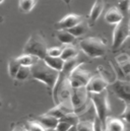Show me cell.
Listing matches in <instances>:
<instances>
[{
    "label": "cell",
    "instance_id": "6da1fadb",
    "mask_svg": "<svg viewBox=\"0 0 130 131\" xmlns=\"http://www.w3.org/2000/svg\"><path fill=\"white\" fill-rule=\"evenodd\" d=\"M59 72L50 68L43 60H38L34 65L31 67V76L32 78L39 80L40 82H43L48 89L51 91L53 90L57 78H58Z\"/></svg>",
    "mask_w": 130,
    "mask_h": 131
},
{
    "label": "cell",
    "instance_id": "7a4b0ae2",
    "mask_svg": "<svg viewBox=\"0 0 130 131\" xmlns=\"http://www.w3.org/2000/svg\"><path fill=\"white\" fill-rule=\"evenodd\" d=\"M89 98L91 104L93 105L98 119L102 122L105 127L106 119L110 114V103H109V95L107 90L98 94H89Z\"/></svg>",
    "mask_w": 130,
    "mask_h": 131
},
{
    "label": "cell",
    "instance_id": "3957f363",
    "mask_svg": "<svg viewBox=\"0 0 130 131\" xmlns=\"http://www.w3.org/2000/svg\"><path fill=\"white\" fill-rule=\"evenodd\" d=\"M79 48L81 51L91 58H100L106 55L107 45L106 43L96 37L84 38L79 42Z\"/></svg>",
    "mask_w": 130,
    "mask_h": 131
},
{
    "label": "cell",
    "instance_id": "277c9868",
    "mask_svg": "<svg viewBox=\"0 0 130 131\" xmlns=\"http://www.w3.org/2000/svg\"><path fill=\"white\" fill-rule=\"evenodd\" d=\"M47 49L48 48L46 42L42 35L35 33L31 35V37L27 41L24 48V53L32 55L38 59L43 60L47 56Z\"/></svg>",
    "mask_w": 130,
    "mask_h": 131
},
{
    "label": "cell",
    "instance_id": "5b68a950",
    "mask_svg": "<svg viewBox=\"0 0 130 131\" xmlns=\"http://www.w3.org/2000/svg\"><path fill=\"white\" fill-rule=\"evenodd\" d=\"M130 34L129 24L127 20H125L124 18L118 23L114 29L113 32V49L117 50L119 49L124 43L125 41L128 39Z\"/></svg>",
    "mask_w": 130,
    "mask_h": 131
},
{
    "label": "cell",
    "instance_id": "8992f818",
    "mask_svg": "<svg viewBox=\"0 0 130 131\" xmlns=\"http://www.w3.org/2000/svg\"><path fill=\"white\" fill-rule=\"evenodd\" d=\"M81 64L74 67L72 69V71L70 72V74H69L68 79H69V83H70L72 89L85 86L88 81L90 80V78L92 76V74L89 71L81 68Z\"/></svg>",
    "mask_w": 130,
    "mask_h": 131
},
{
    "label": "cell",
    "instance_id": "52a82bcc",
    "mask_svg": "<svg viewBox=\"0 0 130 131\" xmlns=\"http://www.w3.org/2000/svg\"><path fill=\"white\" fill-rule=\"evenodd\" d=\"M109 85V82L103 78L100 74L97 75H92L90 80L88 81L85 89L89 94H98L103 91H106Z\"/></svg>",
    "mask_w": 130,
    "mask_h": 131
},
{
    "label": "cell",
    "instance_id": "ba28073f",
    "mask_svg": "<svg viewBox=\"0 0 130 131\" xmlns=\"http://www.w3.org/2000/svg\"><path fill=\"white\" fill-rule=\"evenodd\" d=\"M112 90L114 94L125 103H129L130 97V86L128 80H122V79H116L113 83H111Z\"/></svg>",
    "mask_w": 130,
    "mask_h": 131
},
{
    "label": "cell",
    "instance_id": "9c48e42d",
    "mask_svg": "<svg viewBox=\"0 0 130 131\" xmlns=\"http://www.w3.org/2000/svg\"><path fill=\"white\" fill-rule=\"evenodd\" d=\"M73 111H74V109H73L70 101L68 100V101H63L61 103H58L57 105H55L54 108H52L51 110L46 112V114L51 115V116H53V117H55L59 120L60 118H62L66 114L71 113Z\"/></svg>",
    "mask_w": 130,
    "mask_h": 131
},
{
    "label": "cell",
    "instance_id": "30bf717a",
    "mask_svg": "<svg viewBox=\"0 0 130 131\" xmlns=\"http://www.w3.org/2000/svg\"><path fill=\"white\" fill-rule=\"evenodd\" d=\"M81 20H83V17L81 15H78L75 13H70V14H67L64 17H62L56 24V28H57V30H69L72 27H74L75 25H77L78 23H80Z\"/></svg>",
    "mask_w": 130,
    "mask_h": 131
},
{
    "label": "cell",
    "instance_id": "8fae6325",
    "mask_svg": "<svg viewBox=\"0 0 130 131\" xmlns=\"http://www.w3.org/2000/svg\"><path fill=\"white\" fill-rule=\"evenodd\" d=\"M106 131H126V123L120 118L108 117L105 122Z\"/></svg>",
    "mask_w": 130,
    "mask_h": 131
},
{
    "label": "cell",
    "instance_id": "7c38bea8",
    "mask_svg": "<svg viewBox=\"0 0 130 131\" xmlns=\"http://www.w3.org/2000/svg\"><path fill=\"white\" fill-rule=\"evenodd\" d=\"M124 18V14L118 7H111L105 14V20L110 25H117Z\"/></svg>",
    "mask_w": 130,
    "mask_h": 131
},
{
    "label": "cell",
    "instance_id": "4fadbf2b",
    "mask_svg": "<svg viewBox=\"0 0 130 131\" xmlns=\"http://www.w3.org/2000/svg\"><path fill=\"white\" fill-rule=\"evenodd\" d=\"M38 122L45 128V129H53L56 127L57 123H58V119L51 116V115H48V114H43V115H40L38 117Z\"/></svg>",
    "mask_w": 130,
    "mask_h": 131
},
{
    "label": "cell",
    "instance_id": "5bb4252c",
    "mask_svg": "<svg viewBox=\"0 0 130 131\" xmlns=\"http://www.w3.org/2000/svg\"><path fill=\"white\" fill-rule=\"evenodd\" d=\"M78 53H79L78 49L75 46H72L71 44H69V45H65L63 48H61V55H60V57L64 61H68V60L76 58Z\"/></svg>",
    "mask_w": 130,
    "mask_h": 131
},
{
    "label": "cell",
    "instance_id": "9a60e30c",
    "mask_svg": "<svg viewBox=\"0 0 130 131\" xmlns=\"http://www.w3.org/2000/svg\"><path fill=\"white\" fill-rule=\"evenodd\" d=\"M43 61L46 63V65H48L50 68L56 70V71H61L63 66H64L65 61L61 57H50V56H46Z\"/></svg>",
    "mask_w": 130,
    "mask_h": 131
},
{
    "label": "cell",
    "instance_id": "2e32d148",
    "mask_svg": "<svg viewBox=\"0 0 130 131\" xmlns=\"http://www.w3.org/2000/svg\"><path fill=\"white\" fill-rule=\"evenodd\" d=\"M104 7H105L104 0H96L95 1L94 5L91 9V12H90V20L92 23H95L100 17V15L102 14V12L104 10Z\"/></svg>",
    "mask_w": 130,
    "mask_h": 131
},
{
    "label": "cell",
    "instance_id": "e0dca14e",
    "mask_svg": "<svg viewBox=\"0 0 130 131\" xmlns=\"http://www.w3.org/2000/svg\"><path fill=\"white\" fill-rule=\"evenodd\" d=\"M66 31H68L75 38H78V37H81L86 34V32L89 31V24L85 20H81L80 23H78L77 25H75L74 27H72L71 29L66 30Z\"/></svg>",
    "mask_w": 130,
    "mask_h": 131
},
{
    "label": "cell",
    "instance_id": "ac0fdd59",
    "mask_svg": "<svg viewBox=\"0 0 130 131\" xmlns=\"http://www.w3.org/2000/svg\"><path fill=\"white\" fill-rule=\"evenodd\" d=\"M56 38L58 39V41L64 45H69V44H72L74 41H75V37L73 35L69 33L68 31L66 30H57V33H56Z\"/></svg>",
    "mask_w": 130,
    "mask_h": 131
},
{
    "label": "cell",
    "instance_id": "d6986e66",
    "mask_svg": "<svg viewBox=\"0 0 130 131\" xmlns=\"http://www.w3.org/2000/svg\"><path fill=\"white\" fill-rule=\"evenodd\" d=\"M16 60H17V62L19 63L20 66H24V67H32L39 59H38L37 57L32 56V55L24 53L23 55L18 56V57L16 58Z\"/></svg>",
    "mask_w": 130,
    "mask_h": 131
},
{
    "label": "cell",
    "instance_id": "ffe728a7",
    "mask_svg": "<svg viewBox=\"0 0 130 131\" xmlns=\"http://www.w3.org/2000/svg\"><path fill=\"white\" fill-rule=\"evenodd\" d=\"M59 120L64 121V122H66V123L70 124L71 126H76V125L79 123L80 118H79V115H77V114L74 113V112H71V113L66 114L65 116H63L62 118H60Z\"/></svg>",
    "mask_w": 130,
    "mask_h": 131
},
{
    "label": "cell",
    "instance_id": "44dd1931",
    "mask_svg": "<svg viewBox=\"0 0 130 131\" xmlns=\"http://www.w3.org/2000/svg\"><path fill=\"white\" fill-rule=\"evenodd\" d=\"M36 3L37 0H19V9L25 13H29L36 6Z\"/></svg>",
    "mask_w": 130,
    "mask_h": 131
},
{
    "label": "cell",
    "instance_id": "7402d4cb",
    "mask_svg": "<svg viewBox=\"0 0 130 131\" xmlns=\"http://www.w3.org/2000/svg\"><path fill=\"white\" fill-rule=\"evenodd\" d=\"M19 67H20V65L17 62L16 58H12V59L9 60V62H8V73H9L11 78H15V75H16Z\"/></svg>",
    "mask_w": 130,
    "mask_h": 131
},
{
    "label": "cell",
    "instance_id": "603a6c76",
    "mask_svg": "<svg viewBox=\"0 0 130 131\" xmlns=\"http://www.w3.org/2000/svg\"><path fill=\"white\" fill-rule=\"evenodd\" d=\"M29 76H31V67H24L20 66L16 75H15V79L17 80H26L29 78Z\"/></svg>",
    "mask_w": 130,
    "mask_h": 131
},
{
    "label": "cell",
    "instance_id": "cb8c5ba5",
    "mask_svg": "<svg viewBox=\"0 0 130 131\" xmlns=\"http://www.w3.org/2000/svg\"><path fill=\"white\" fill-rule=\"evenodd\" d=\"M26 131H45V128L38 121H29L26 124Z\"/></svg>",
    "mask_w": 130,
    "mask_h": 131
},
{
    "label": "cell",
    "instance_id": "d4e9b609",
    "mask_svg": "<svg viewBox=\"0 0 130 131\" xmlns=\"http://www.w3.org/2000/svg\"><path fill=\"white\" fill-rule=\"evenodd\" d=\"M77 131H94L93 127V121H79V123L76 125Z\"/></svg>",
    "mask_w": 130,
    "mask_h": 131
},
{
    "label": "cell",
    "instance_id": "484cf974",
    "mask_svg": "<svg viewBox=\"0 0 130 131\" xmlns=\"http://www.w3.org/2000/svg\"><path fill=\"white\" fill-rule=\"evenodd\" d=\"M61 55V48L60 47H51L47 49V56L50 57H60Z\"/></svg>",
    "mask_w": 130,
    "mask_h": 131
},
{
    "label": "cell",
    "instance_id": "4316f807",
    "mask_svg": "<svg viewBox=\"0 0 130 131\" xmlns=\"http://www.w3.org/2000/svg\"><path fill=\"white\" fill-rule=\"evenodd\" d=\"M70 127H71V125H70V124L66 123V122H64V121L58 120V123H57V125H56L55 129H56L57 131H67Z\"/></svg>",
    "mask_w": 130,
    "mask_h": 131
},
{
    "label": "cell",
    "instance_id": "83f0119b",
    "mask_svg": "<svg viewBox=\"0 0 130 131\" xmlns=\"http://www.w3.org/2000/svg\"><path fill=\"white\" fill-rule=\"evenodd\" d=\"M119 10L123 12H127L129 8V0H120L119 1Z\"/></svg>",
    "mask_w": 130,
    "mask_h": 131
},
{
    "label": "cell",
    "instance_id": "f1b7e54d",
    "mask_svg": "<svg viewBox=\"0 0 130 131\" xmlns=\"http://www.w3.org/2000/svg\"><path fill=\"white\" fill-rule=\"evenodd\" d=\"M93 127L94 131H105V127L102 124V122L98 119V117H95L94 121H93Z\"/></svg>",
    "mask_w": 130,
    "mask_h": 131
},
{
    "label": "cell",
    "instance_id": "f546056e",
    "mask_svg": "<svg viewBox=\"0 0 130 131\" xmlns=\"http://www.w3.org/2000/svg\"><path fill=\"white\" fill-rule=\"evenodd\" d=\"M67 131H77V128H76V126H71Z\"/></svg>",
    "mask_w": 130,
    "mask_h": 131
},
{
    "label": "cell",
    "instance_id": "4dcf8cb0",
    "mask_svg": "<svg viewBox=\"0 0 130 131\" xmlns=\"http://www.w3.org/2000/svg\"><path fill=\"white\" fill-rule=\"evenodd\" d=\"M62 1L64 2L65 4H67V5H69V4L71 3V1H72V0H62Z\"/></svg>",
    "mask_w": 130,
    "mask_h": 131
},
{
    "label": "cell",
    "instance_id": "1f68e13d",
    "mask_svg": "<svg viewBox=\"0 0 130 131\" xmlns=\"http://www.w3.org/2000/svg\"><path fill=\"white\" fill-rule=\"evenodd\" d=\"M12 131H24V130H23L20 127H15V128H14Z\"/></svg>",
    "mask_w": 130,
    "mask_h": 131
},
{
    "label": "cell",
    "instance_id": "d6a6232c",
    "mask_svg": "<svg viewBox=\"0 0 130 131\" xmlns=\"http://www.w3.org/2000/svg\"><path fill=\"white\" fill-rule=\"evenodd\" d=\"M45 131H57L55 128H53V129H45Z\"/></svg>",
    "mask_w": 130,
    "mask_h": 131
},
{
    "label": "cell",
    "instance_id": "836d02e7",
    "mask_svg": "<svg viewBox=\"0 0 130 131\" xmlns=\"http://www.w3.org/2000/svg\"><path fill=\"white\" fill-rule=\"evenodd\" d=\"M3 1H4V0H0V4H1V3L3 2Z\"/></svg>",
    "mask_w": 130,
    "mask_h": 131
}]
</instances>
